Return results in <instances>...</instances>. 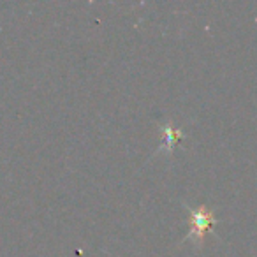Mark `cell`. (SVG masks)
<instances>
[{"mask_svg": "<svg viewBox=\"0 0 257 257\" xmlns=\"http://www.w3.org/2000/svg\"><path fill=\"white\" fill-rule=\"evenodd\" d=\"M189 217L190 222H192V229L187 234V239L190 238V241L203 243L204 234L213 229L217 218H215V215L206 206H199L197 210H189Z\"/></svg>", "mask_w": 257, "mask_h": 257, "instance_id": "cell-1", "label": "cell"}, {"mask_svg": "<svg viewBox=\"0 0 257 257\" xmlns=\"http://www.w3.org/2000/svg\"><path fill=\"white\" fill-rule=\"evenodd\" d=\"M180 140H182V133H180L178 128H175L173 125H166L164 127V145H162V148L171 152Z\"/></svg>", "mask_w": 257, "mask_h": 257, "instance_id": "cell-2", "label": "cell"}]
</instances>
